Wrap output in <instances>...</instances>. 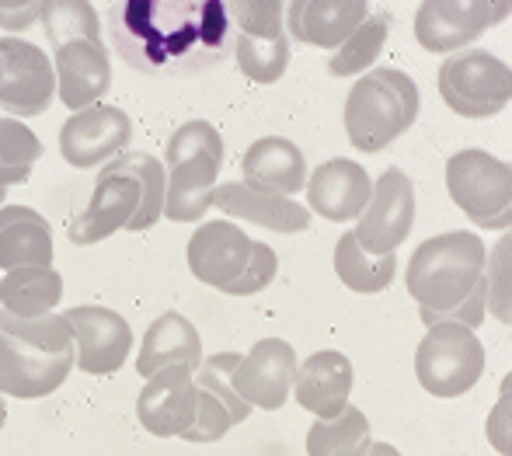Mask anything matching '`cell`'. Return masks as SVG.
<instances>
[{
  "mask_svg": "<svg viewBox=\"0 0 512 456\" xmlns=\"http://www.w3.org/2000/svg\"><path fill=\"white\" fill-rule=\"evenodd\" d=\"M56 98V70L46 49L21 35H0V108L14 119L46 115Z\"/></svg>",
  "mask_w": 512,
  "mask_h": 456,
  "instance_id": "obj_8",
  "label": "cell"
},
{
  "mask_svg": "<svg viewBox=\"0 0 512 456\" xmlns=\"http://www.w3.org/2000/svg\"><path fill=\"white\" fill-rule=\"evenodd\" d=\"M485 436L495 453L512 456V380H502L499 401L485 418Z\"/></svg>",
  "mask_w": 512,
  "mask_h": 456,
  "instance_id": "obj_42",
  "label": "cell"
},
{
  "mask_svg": "<svg viewBox=\"0 0 512 456\" xmlns=\"http://www.w3.org/2000/svg\"><path fill=\"white\" fill-rule=\"evenodd\" d=\"M502 380H512V369H509V373H506V376H502Z\"/></svg>",
  "mask_w": 512,
  "mask_h": 456,
  "instance_id": "obj_48",
  "label": "cell"
},
{
  "mask_svg": "<svg viewBox=\"0 0 512 456\" xmlns=\"http://www.w3.org/2000/svg\"><path fill=\"white\" fill-rule=\"evenodd\" d=\"M366 456H401V450H398V446H391V443H373Z\"/></svg>",
  "mask_w": 512,
  "mask_h": 456,
  "instance_id": "obj_45",
  "label": "cell"
},
{
  "mask_svg": "<svg viewBox=\"0 0 512 456\" xmlns=\"http://www.w3.org/2000/svg\"><path fill=\"white\" fill-rule=\"evenodd\" d=\"M485 255V241L474 230H446L429 237L408 258V296L418 303V310L457 307L485 275Z\"/></svg>",
  "mask_w": 512,
  "mask_h": 456,
  "instance_id": "obj_3",
  "label": "cell"
},
{
  "mask_svg": "<svg viewBox=\"0 0 512 456\" xmlns=\"http://www.w3.org/2000/svg\"><path fill=\"white\" fill-rule=\"evenodd\" d=\"M446 192L478 230L512 227V164L478 147L457 150L446 161Z\"/></svg>",
  "mask_w": 512,
  "mask_h": 456,
  "instance_id": "obj_4",
  "label": "cell"
},
{
  "mask_svg": "<svg viewBox=\"0 0 512 456\" xmlns=\"http://www.w3.org/2000/svg\"><path fill=\"white\" fill-rule=\"evenodd\" d=\"M53 230L46 216L28 206H0V272L49 269Z\"/></svg>",
  "mask_w": 512,
  "mask_h": 456,
  "instance_id": "obj_24",
  "label": "cell"
},
{
  "mask_svg": "<svg viewBox=\"0 0 512 456\" xmlns=\"http://www.w3.org/2000/svg\"><path fill=\"white\" fill-rule=\"evenodd\" d=\"M223 157L227 150H223V136L220 129L213 126V122L206 119H192V122H182V126L171 133L168 147H164V161L178 164V161H189V157Z\"/></svg>",
  "mask_w": 512,
  "mask_h": 456,
  "instance_id": "obj_36",
  "label": "cell"
},
{
  "mask_svg": "<svg viewBox=\"0 0 512 456\" xmlns=\"http://www.w3.org/2000/svg\"><path fill=\"white\" fill-rule=\"evenodd\" d=\"M112 42L143 74H203L227 53V0H115Z\"/></svg>",
  "mask_w": 512,
  "mask_h": 456,
  "instance_id": "obj_1",
  "label": "cell"
},
{
  "mask_svg": "<svg viewBox=\"0 0 512 456\" xmlns=\"http://www.w3.org/2000/svg\"><path fill=\"white\" fill-rule=\"evenodd\" d=\"M297 349L283 338H262L244 352L241 366L234 369V390L262 411H279L293 397V376H297Z\"/></svg>",
  "mask_w": 512,
  "mask_h": 456,
  "instance_id": "obj_13",
  "label": "cell"
},
{
  "mask_svg": "<svg viewBox=\"0 0 512 456\" xmlns=\"http://www.w3.org/2000/svg\"><path fill=\"white\" fill-rule=\"evenodd\" d=\"M42 4L46 0H0V11H18V7H39L42 11Z\"/></svg>",
  "mask_w": 512,
  "mask_h": 456,
  "instance_id": "obj_44",
  "label": "cell"
},
{
  "mask_svg": "<svg viewBox=\"0 0 512 456\" xmlns=\"http://www.w3.org/2000/svg\"><path fill=\"white\" fill-rule=\"evenodd\" d=\"M251 244L255 241L248 237V230H241L234 220H206L199 223V230H192L185 262L203 286L223 293L244 272L251 258Z\"/></svg>",
  "mask_w": 512,
  "mask_h": 456,
  "instance_id": "obj_15",
  "label": "cell"
},
{
  "mask_svg": "<svg viewBox=\"0 0 512 456\" xmlns=\"http://www.w3.org/2000/svg\"><path fill=\"white\" fill-rule=\"evenodd\" d=\"M4 422H7V401L0 404V429H4Z\"/></svg>",
  "mask_w": 512,
  "mask_h": 456,
  "instance_id": "obj_46",
  "label": "cell"
},
{
  "mask_svg": "<svg viewBox=\"0 0 512 456\" xmlns=\"http://www.w3.org/2000/svg\"><path fill=\"white\" fill-rule=\"evenodd\" d=\"M512 18V0H422L415 39L425 53H457Z\"/></svg>",
  "mask_w": 512,
  "mask_h": 456,
  "instance_id": "obj_7",
  "label": "cell"
},
{
  "mask_svg": "<svg viewBox=\"0 0 512 456\" xmlns=\"http://www.w3.org/2000/svg\"><path fill=\"white\" fill-rule=\"evenodd\" d=\"M140 202H143V185L133 175H105L102 171L95 182V192H91V202L70 220L67 237L77 248L105 241V237L129 227Z\"/></svg>",
  "mask_w": 512,
  "mask_h": 456,
  "instance_id": "obj_16",
  "label": "cell"
},
{
  "mask_svg": "<svg viewBox=\"0 0 512 456\" xmlns=\"http://www.w3.org/2000/svg\"><path fill=\"white\" fill-rule=\"evenodd\" d=\"M39 25L53 49L77 39H102V18L91 0H46Z\"/></svg>",
  "mask_w": 512,
  "mask_h": 456,
  "instance_id": "obj_32",
  "label": "cell"
},
{
  "mask_svg": "<svg viewBox=\"0 0 512 456\" xmlns=\"http://www.w3.org/2000/svg\"><path fill=\"white\" fill-rule=\"evenodd\" d=\"M352 383H356V369H352L349 356L335 349H321L297 366L293 397L314 418H335L349 404Z\"/></svg>",
  "mask_w": 512,
  "mask_h": 456,
  "instance_id": "obj_21",
  "label": "cell"
},
{
  "mask_svg": "<svg viewBox=\"0 0 512 456\" xmlns=\"http://www.w3.org/2000/svg\"><path fill=\"white\" fill-rule=\"evenodd\" d=\"M391 35V14H370L342 46L331 53L328 74L331 77H359L366 70H373V63L380 60Z\"/></svg>",
  "mask_w": 512,
  "mask_h": 456,
  "instance_id": "obj_30",
  "label": "cell"
},
{
  "mask_svg": "<svg viewBox=\"0 0 512 456\" xmlns=\"http://www.w3.org/2000/svg\"><path fill=\"white\" fill-rule=\"evenodd\" d=\"M241 175L248 185L276 195H297L307 188V157L286 136H262L241 157Z\"/></svg>",
  "mask_w": 512,
  "mask_h": 456,
  "instance_id": "obj_23",
  "label": "cell"
},
{
  "mask_svg": "<svg viewBox=\"0 0 512 456\" xmlns=\"http://www.w3.org/2000/svg\"><path fill=\"white\" fill-rule=\"evenodd\" d=\"M241 359L244 352H216V356H206L203 366L196 369V387L209 390L230 411L234 425H241L251 415V404L234 390V369L241 366Z\"/></svg>",
  "mask_w": 512,
  "mask_h": 456,
  "instance_id": "obj_34",
  "label": "cell"
},
{
  "mask_svg": "<svg viewBox=\"0 0 512 456\" xmlns=\"http://www.w3.org/2000/svg\"><path fill=\"white\" fill-rule=\"evenodd\" d=\"M28 178H32V168H7V164H0V188L25 185Z\"/></svg>",
  "mask_w": 512,
  "mask_h": 456,
  "instance_id": "obj_43",
  "label": "cell"
},
{
  "mask_svg": "<svg viewBox=\"0 0 512 456\" xmlns=\"http://www.w3.org/2000/svg\"><path fill=\"white\" fill-rule=\"evenodd\" d=\"M199 387L189 366H164L147 376L136 397V418L157 439H182V432L196 422Z\"/></svg>",
  "mask_w": 512,
  "mask_h": 456,
  "instance_id": "obj_12",
  "label": "cell"
},
{
  "mask_svg": "<svg viewBox=\"0 0 512 456\" xmlns=\"http://www.w3.org/2000/svg\"><path fill=\"white\" fill-rule=\"evenodd\" d=\"M74 369V349L42 352L18 342L11 335H0V394L18 401H39L60 390Z\"/></svg>",
  "mask_w": 512,
  "mask_h": 456,
  "instance_id": "obj_14",
  "label": "cell"
},
{
  "mask_svg": "<svg viewBox=\"0 0 512 456\" xmlns=\"http://www.w3.org/2000/svg\"><path fill=\"white\" fill-rule=\"evenodd\" d=\"M373 195V178L363 164L349 157L324 161L307 178V209L331 223H352L363 216Z\"/></svg>",
  "mask_w": 512,
  "mask_h": 456,
  "instance_id": "obj_18",
  "label": "cell"
},
{
  "mask_svg": "<svg viewBox=\"0 0 512 456\" xmlns=\"http://www.w3.org/2000/svg\"><path fill=\"white\" fill-rule=\"evenodd\" d=\"M415 227V185L401 168H387L373 182V195L356 220V241L370 255H394Z\"/></svg>",
  "mask_w": 512,
  "mask_h": 456,
  "instance_id": "obj_9",
  "label": "cell"
},
{
  "mask_svg": "<svg viewBox=\"0 0 512 456\" xmlns=\"http://www.w3.org/2000/svg\"><path fill=\"white\" fill-rule=\"evenodd\" d=\"M105 175H133L143 185V202L136 209V216L129 220V234H140L150 230L164 216V192H168V171L157 161L154 154H143V150H122L119 157L105 164Z\"/></svg>",
  "mask_w": 512,
  "mask_h": 456,
  "instance_id": "obj_26",
  "label": "cell"
},
{
  "mask_svg": "<svg viewBox=\"0 0 512 456\" xmlns=\"http://www.w3.org/2000/svg\"><path fill=\"white\" fill-rule=\"evenodd\" d=\"M7 202V188H0V206H4Z\"/></svg>",
  "mask_w": 512,
  "mask_h": 456,
  "instance_id": "obj_47",
  "label": "cell"
},
{
  "mask_svg": "<svg viewBox=\"0 0 512 456\" xmlns=\"http://www.w3.org/2000/svg\"><path fill=\"white\" fill-rule=\"evenodd\" d=\"M418 317H422L425 328H432V324H464V328L478 331L481 324H485L488 317V282L485 275L478 279V286L467 293V300H460L457 307L450 310H418Z\"/></svg>",
  "mask_w": 512,
  "mask_h": 456,
  "instance_id": "obj_39",
  "label": "cell"
},
{
  "mask_svg": "<svg viewBox=\"0 0 512 456\" xmlns=\"http://www.w3.org/2000/svg\"><path fill=\"white\" fill-rule=\"evenodd\" d=\"M0 335H11V338H18V342L32 345V349H42V352L74 349V328H70L67 314L21 317L0 307Z\"/></svg>",
  "mask_w": 512,
  "mask_h": 456,
  "instance_id": "obj_33",
  "label": "cell"
},
{
  "mask_svg": "<svg viewBox=\"0 0 512 456\" xmlns=\"http://www.w3.org/2000/svg\"><path fill=\"white\" fill-rule=\"evenodd\" d=\"M213 206L230 220L255 223V227L276 230V234H304L310 227V209L293 195H276L241 182H220L213 192Z\"/></svg>",
  "mask_w": 512,
  "mask_h": 456,
  "instance_id": "obj_19",
  "label": "cell"
},
{
  "mask_svg": "<svg viewBox=\"0 0 512 456\" xmlns=\"http://www.w3.org/2000/svg\"><path fill=\"white\" fill-rule=\"evenodd\" d=\"M4 401H7V397H4V394H0V404H4Z\"/></svg>",
  "mask_w": 512,
  "mask_h": 456,
  "instance_id": "obj_49",
  "label": "cell"
},
{
  "mask_svg": "<svg viewBox=\"0 0 512 456\" xmlns=\"http://www.w3.org/2000/svg\"><path fill=\"white\" fill-rule=\"evenodd\" d=\"M203 335L199 328L178 310H164L150 321V328L143 331L140 356H136V373L147 380L164 366H189L196 373L203 366Z\"/></svg>",
  "mask_w": 512,
  "mask_h": 456,
  "instance_id": "obj_22",
  "label": "cell"
},
{
  "mask_svg": "<svg viewBox=\"0 0 512 456\" xmlns=\"http://www.w3.org/2000/svg\"><path fill=\"white\" fill-rule=\"evenodd\" d=\"M276 272H279L276 251H272L269 244L255 241V244H251V258H248V265H244V272L237 275V279L230 282L223 293H227V296H255V293H262V289L272 286Z\"/></svg>",
  "mask_w": 512,
  "mask_h": 456,
  "instance_id": "obj_40",
  "label": "cell"
},
{
  "mask_svg": "<svg viewBox=\"0 0 512 456\" xmlns=\"http://www.w3.org/2000/svg\"><path fill=\"white\" fill-rule=\"evenodd\" d=\"M129 136H133V119L119 105L98 101L81 112H70L60 129V154L70 168L95 171L129 147Z\"/></svg>",
  "mask_w": 512,
  "mask_h": 456,
  "instance_id": "obj_10",
  "label": "cell"
},
{
  "mask_svg": "<svg viewBox=\"0 0 512 456\" xmlns=\"http://www.w3.org/2000/svg\"><path fill=\"white\" fill-rule=\"evenodd\" d=\"M370 446L373 425L356 404H345L335 418H317L307 432V456H366Z\"/></svg>",
  "mask_w": 512,
  "mask_h": 456,
  "instance_id": "obj_28",
  "label": "cell"
},
{
  "mask_svg": "<svg viewBox=\"0 0 512 456\" xmlns=\"http://www.w3.org/2000/svg\"><path fill=\"white\" fill-rule=\"evenodd\" d=\"M227 11L244 35L269 39L286 32V0H227Z\"/></svg>",
  "mask_w": 512,
  "mask_h": 456,
  "instance_id": "obj_37",
  "label": "cell"
},
{
  "mask_svg": "<svg viewBox=\"0 0 512 456\" xmlns=\"http://www.w3.org/2000/svg\"><path fill=\"white\" fill-rule=\"evenodd\" d=\"M67 321L74 328V369L88 376H112L133 352V328L112 307L81 303L67 310Z\"/></svg>",
  "mask_w": 512,
  "mask_h": 456,
  "instance_id": "obj_11",
  "label": "cell"
},
{
  "mask_svg": "<svg viewBox=\"0 0 512 456\" xmlns=\"http://www.w3.org/2000/svg\"><path fill=\"white\" fill-rule=\"evenodd\" d=\"M422 94L405 70L373 67L359 74L345 98V133L359 154H380L398 136H405L418 119Z\"/></svg>",
  "mask_w": 512,
  "mask_h": 456,
  "instance_id": "obj_2",
  "label": "cell"
},
{
  "mask_svg": "<svg viewBox=\"0 0 512 456\" xmlns=\"http://www.w3.org/2000/svg\"><path fill=\"white\" fill-rule=\"evenodd\" d=\"M63 300V275L49 269H14L0 279V307L21 317L53 314Z\"/></svg>",
  "mask_w": 512,
  "mask_h": 456,
  "instance_id": "obj_29",
  "label": "cell"
},
{
  "mask_svg": "<svg viewBox=\"0 0 512 456\" xmlns=\"http://www.w3.org/2000/svg\"><path fill=\"white\" fill-rule=\"evenodd\" d=\"M56 70V98L81 112L88 105H98L112 88V60H108L105 39H77L67 46H56L53 56Z\"/></svg>",
  "mask_w": 512,
  "mask_h": 456,
  "instance_id": "obj_17",
  "label": "cell"
},
{
  "mask_svg": "<svg viewBox=\"0 0 512 456\" xmlns=\"http://www.w3.org/2000/svg\"><path fill=\"white\" fill-rule=\"evenodd\" d=\"M223 157H189L168 168V192H164V216L171 223H196L213 206V192L220 185Z\"/></svg>",
  "mask_w": 512,
  "mask_h": 456,
  "instance_id": "obj_25",
  "label": "cell"
},
{
  "mask_svg": "<svg viewBox=\"0 0 512 456\" xmlns=\"http://www.w3.org/2000/svg\"><path fill=\"white\" fill-rule=\"evenodd\" d=\"M366 18H370V0H290L286 35L300 39L304 46L335 53Z\"/></svg>",
  "mask_w": 512,
  "mask_h": 456,
  "instance_id": "obj_20",
  "label": "cell"
},
{
  "mask_svg": "<svg viewBox=\"0 0 512 456\" xmlns=\"http://www.w3.org/2000/svg\"><path fill=\"white\" fill-rule=\"evenodd\" d=\"M485 282H488V317L512 324V227L502 230L499 241L488 248Z\"/></svg>",
  "mask_w": 512,
  "mask_h": 456,
  "instance_id": "obj_35",
  "label": "cell"
},
{
  "mask_svg": "<svg viewBox=\"0 0 512 456\" xmlns=\"http://www.w3.org/2000/svg\"><path fill=\"white\" fill-rule=\"evenodd\" d=\"M234 429V418L230 411L216 401L209 390H199V411H196V422L182 432L185 443H196V446H206V443H220L227 432Z\"/></svg>",
  "mask_w": 512,
  "mask_h": 456,
  "instance_id": "obj_41",
  "label": "cell"
},
{
  "mask_svg": "<svg viewBox=\"0 0 512 456\" xmlns=\"http://www.w3.org/2000/svg\"><path fill=\"white\" fill-rule=\"evenodd\" d=\"M415 376L425 394L453 401L485 376V345L464 324H432L415 349Z\"/></svg>",
  "mask_w": 512,
  "mask_h": 456,
  "instance_id": "obj_5",
  "label": "cell"
},
{
  "mask_svg": "<svg viewBox=\"0 0 512 456\" xmlns=\"http://www.w3.org/2000/svg\"><path fill=\"white\" fill-rule=\"evenodd\" d=\"M234 60H237V70H241L251 84L283 81L286 67H290V35L283 32V35H269V39H258V35L237 32Z\"/></svg>",
  "mask_w": 512,
  "mask_h": 456,
  "instance_id": "obj_31",
  "label": "cell"
},
{
  "mask_svg": "<svg viewBox=\"0 0 512 456\" xmlns=\"http://www.w3.org/2000/svg\"><path fill=\"white\" fill-rule=\"evenodd\" d=\"M439 98L460 119H492L512 101V67L485 49L450 56L436 74Z\"/></svg>",
  "mask_w": 512,
  "mask_h": 456,
  "instance_id": "obj_6",
  "label": "cell"
},
{
  "mask_svg": "<svg viewBox=\"0 0 512 456\" xmlns=\"http://www.w3.org/2000/svg\"><path fill=\"white\" fill-rule=\"evenodd\" d=\"M335 275L352 293L377 296V293H384L394 282V275H398V258L370 255V251H363V244L356 241V234L345 230L335 244Z\"/></svg>",
  "mask_w": 512,
  "mask_h": 456,
  "instance_id": "obj_27",
  "label": "cell"
},
{
  "mask_svg": "<svg viewBox=\"0 0 512 456\" xmlns=\"http://www.w3.org/2000/svg\"><path fill=\"white\" fill-rule=\"evenodd\" d=\"M42 157V140L28 122L21 119H0V164L7 168H35Z\"/></svg>",
  "mask_w": 512,
  "mask_h": 456,
  "instance_id": "obj_38",
  "label": "cell"
}]
</instances>
